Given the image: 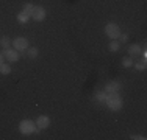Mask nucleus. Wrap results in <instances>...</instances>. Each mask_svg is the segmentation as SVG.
<instances>
[{
    "instance_id": "1",
    "label": "nucleus",
    "mask_w": 147,
    "mask_h": 140,
    "mask_svg": "<svg viewBox=\"0 0 147 140\" xmlns=\"http://www.w3.org/2000/svg\"><path fill=\"white\" fill-rule=\"evenodd\" d=\"M105 104L108 106V109L116 112V111L122 109V106H124V100H122L121 95H119V92H113V93H108V95H107Z\"/></svg>"
},
{
    "instance_id": "2",
    "label": "nucleus",
    "mask_w": 147,
    "mask_h": 140,
    "mask_svg": "<svg viewBox=\"0 0 147 140\" xmlns=\"http://www.w3.org/2000/svg\"><path fill=\"white\" fill-rule=\"evenodd\" d=\"M19 131L22 132L24 135H30V134H34V132H39V129H38V126L34 121L31 120H22L19 125Z\"/></svg>"
},
{
    "instance_id": "3",
    "label": "nucleus",
    "mask_w": 147,
    "mask_h": 140,
    "mask_svg": "<svg viewBox=\"0 0 147 140\" xmlns=\"http://www.w3.org/2000/svg\"><path fill=\"white\" fill-rule=\"evenodd\" d=\"M105 34H107L110 39H117V37L121 36V28H119L117 23L110 22V23L105 25Z\"/></svg>"
},
{
    "instance_id": "4",
    "label": "nucleus",
    "mask_w": 147,
    "mask_h": 140,
    "mask_svg": "<svg viewBox=\"0 0 147 140\" xmlns=\"http://www.w3.org/2000/svg\"><path fill=\"white\" fill-rule=\"evenodd\" d=\"M13 47L17 51H27V48H28V39L27 37H16L13 41Z\"/></svg>"
},
{
    "instance_id": "5",
    "label": "nucleus",
    "mask_w": 147,
    "mask_h": 140,
    "mask_svg": "<svg viewBox=\"0 0 147 140\" xmlns=\"http://www.w3.org/2000/svg\"><path fill=\"white\" fill-rule=\"evenodd\" d=\"M3 58H5L6 61H9V62H17L19 61V51L11 50V47L5 48V50H3Z\"/></svg>"
},
{
    "instance_id": "6",
    "label": "nucleus",
    "mask_w": 147,
    "mask_h": 140,
    "mask_svg": "<svg viewBox=\"0 0 147 140\" xmlns=\"http://www.w3.org/2000/svg\"><path fill=\"white\" fill-rule=\"evenodd\" d=\"M122 89L121 81H108L107 86H105V92L107 93H113V92H119Z\"/></svg>"
},
{
    "instance_id": "7",
    "label": "nucleus",
    "mask_w": 147,
    "mask_h": 140,
    "mask_svg": "<svg viewBox=\"0 0 147 140\" xmlns=\"http://www.w3.org/2000/svg\"><path fill=\"white\" fill-rule=\"evenodd\" d=\"M36 123V126H38V129H47L49 128V125H50V118L47 117V115H39L38 117V120L34 121Z\"/></svg>"
},
{
    "instance_id": "8",
    "label": "nucleus",
    "mask_w": 147,
    "mask_h": 140,
    "mask_svg": "<svg viewBox=\"0 0 147 140\" xmlns=\"http://www.w3.org/2000/svg\"><path fill=\"white\" fill-rule=\"evenodd\" d=\"M31 19H34L36 22H42V20L45 19V9L42 8V6H36L33 16H31Z\"/></svg>"
},
{
    "instance_id": "9",
    "label": "nucleus",
    "mask_w": 147,
    "mask_h": 140,
    "mask_svg": "<svg viewBox=\"0 0 147 140\" xmlns=\"http://www.w3.org/2000/svg\"><path fill=\"white\" fill-rule=\"evenodd\" d=\"M141 51H142V48L139 44H131L130 47H128V55L130 56H138Z\"/></svg>"
},
{
    "instance_id": "10",
    "label": "nucleus",
    "mask_w": 147,
    "mask_h": 140,
    "mask_svg": "<svg viewBox=\"0 0 147 140\" xmlns=\"http://www.w3.org/2000/svg\"><path fill=\"white\" fill-rule=\"evenodd\" d=\"M34 8H36V6L33 5V3H25V5H24V13L27 14V16H33V13H34Z\"/></svg>"
},
{
    "instance_id": "11",
    "label": "nucleus",
    "mask_w": 147,
    "mask_h": 140,
    "mask_svg": "<svg viewBox=\"0 0 147 140\" xmlns=\"http://www.w3.org/2000/svg\"><path fill=\"white\" fill-rule=\"evenodd\" d=\"M108 48H110L111 51H119V48H121V42L117 39H111L110 45H108Z\"/></svg>"
},
{
    "instance_id": "12",
    "label": "nucleus",
    "mask_w": 147,
    "mask_h": 140,
    "mask_svg": "<svg viewBox=\"0 0 147 140\" xmlns=\"http://www.w3.org/2000/svg\"><path fill=\"white\" fill-rule=\"evenodd\" d=\"M0 45H2L3 48H9V47H11V39H9L8 36L0 37Z\"/></svg>"
},
{
    "instance_id": "13",
    "label": "nucleus",
    "mask_w": 147,
    "mask_h": 140,
    "mask_svg": "<svg viewBox=\"0 0 147 140\" xmlns=\"http://www.w3.org/2000/svg\"><path fill=\"white\" fill-rule=\"evenodd\" d=\"M27 55H28V58L31 59H34V58H38V55H39V51H38V48H34V47H28L27 48Z\"/></svg>"
},
{
    "instance_id": "14",
    "label": "nucleus",
    "mask_w": 147,
    "mask_h": 140,
    "mask_svg": "<svg viewBox=\"0 0 147 140\" xmlns=\"http://www.w3.org/2000/svg\"><path fill=\"white\" fill-rule=\"evenodd\" d=\"M0 73H2V75H9V73H11V65L3 62V64L0 65Z\"/></svg>"
},
{
    "instance_id": "15",
    "label": "nucleus",
    "mask_w": 147,
    "mask_h": 140,
    "mask_svg": "<svg viewBox=\"0 0 147 140\" xmlns=\"http://www.w3.org/2000/svg\"><path fill=\"white\" fill-rule=\"evenodd\" d=\"M28 20H30V16H27V14L24 13V11L17 14V22H20V23H27Z\"/></svg>"
},
{
    "instance_id": "16",
    "label": "nucleus",
    "mask_w": 147,
    "mask_h": 140,
    "mask_svg": "<svg viewBox=\"0 0 147 140\" xmlns=\"http://www.w3.org/2000/svg\"><path fill=\"white\" fill-rule=\"evenodd\" d=\"M133 65H135V69H136V70H146V67H147V62H146V59H142V61L133 62Z\"/></svg>"
},
{
    "instance_id": "17",
    "label": "nucleus",
    "mask_w": 147,
    "mask_h": 140,
    "mask_svg": "<svg viewBox=\"0 0 147 140\" xmlns=\"http://www.w3.org/2000/svg\"><path fill=\"white\" fill-rule=\"evenodd\" d=\"M107 95H108V93L105 92V90H103V92H97V93H96V100L99 101V103H103V104H105V100H107Z\"/></svg>"
},
{
    "instance_id": "18",
    "label": "nucleus",
    "mask_w": 147,
    "mask_h": 140,
    "mask_svg": "<svg viewBox=\"0 0 147 140\" xmlns=\"http://www.w3.org/2000/svg\"><path fill=\"white\" fill-rule=\"evenodd\" d=\"M122 65H124V67H131V65H133V59L131 58H124V59H122Z\"/></svg>"
},
{
    "instance_id": "19",
    "label": "nucleus",
    "mask_w": 147,
    "mask_h": 140,
    "mask_svg": "<svg viewBox=\"0 0 147 140\" xmlns=\"http://www.w3.org/2000/svg\"><path fill=\"white\" fill-rule=\"evenodd\" d=\"M119 37H121V42H122V44H125V42H128V34H122L121 33V36H119Z\"/></svg>"
},
{
    "instance_id": "20",
    "label": "nucleus",
    "mask_w": 147,
    "mask_h": 140,
    "mask_svg": "<svg viewBox=\"0 0 147 140\" xmlns=\"http://www.w3.org/2000/svg\"><path fill=\"white\" fill-rule=\"evenodd\" d=\"M131 139L133 140H146L144 135H131Z\"/></svg>"
},
{
    "instance_id": "21",
    "label": "nucleus",
    "mask_w": 147,
    "mask_h": 140,
    "mask_svg": "<svg viewBox=\"0 0 147 140\" xmlns=\"http://www.w3.org/2000/svg\"><path fill=\"white\" fill-rule=\"evenodd\" d=\"M3 64V53H0V65Z\"/></svg>"
}]
</instances>
